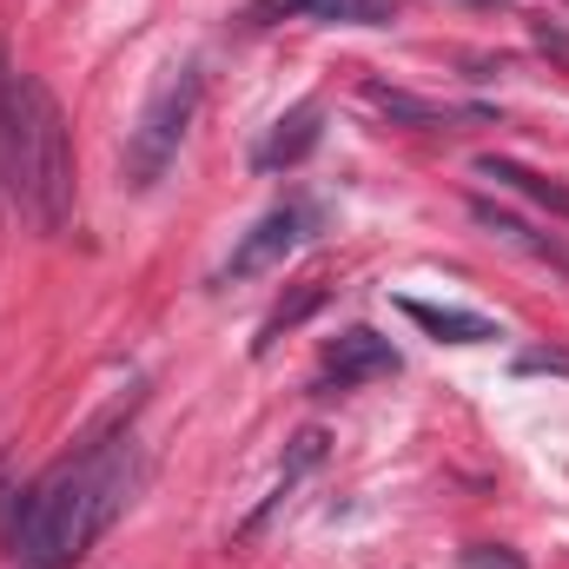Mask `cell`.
Listing matches in <instances>:
<instances>
[{
  "instance_id": "cell-1",
  "label": "cell",
  "mask_w": 569,
  "mask_h": 569,
  "mask_svg": "<svg viewBox=\"0 0 569 569\" xmlns=\"http://www.w3.org/2000/svg\"><path fill=\"white\" fill-rule=\"evenodd\" d=\"M146 457L127 430L93 437L87 450L60 457L47 477L27 483L20 510H7V557L13 569H73L140 497Z\"/></svg>"
},
{
  "instance_id": "cell-2",
  "label": "cell",
  "mask_w": 569,
  "mask_h": 569,
  "mask_svg": "<svg viewBox=\"0 0 569 569\" xmlns=\"http://www.w3.org/2000/svg\"><path fill=\"white\" fill-rule=\"evenodd\" d=\"M0 199L40 226L60 232L73 219V133L47 80L13 73L0 53Z\"/></svg>"
},
{
  "instance_id": "cell-3",
  "label": "cell",
  "mask_w": 569,
  "mask_h": 569,
  "mask_svg": "<svg viewBox=\"0 0 569 569\" xmlns=\"http://www.w3.org/2000/svg\"><path fill=\"white\" fill-rule=\"evenodd\" d=\"M199 100H206L199 67H192V60L166 67V80L152 87V100L140 107V120H133V133H127V159H120L133 192H152V186L172 172L179 146H186V133H192V120H199Z\"/></svg>"
},
{
  "instance_id": "cell-4",
  "label": "cell",
  "mask_w": 569,
  "mask_h": 569,
  "mask_svg": "<svg viewBox=\"0 0 569 569\" xmlns=\"http://www.w3.org/2000/svg\"><path fill=\"white\" fill-rule=\"evenodd\" d=\"M305 232H311V206H305V199H284V206H272L252 232H239V246H232V252H226V266H219V284L279 272L284 259L305 246Z\"/></svg>"
},
{
  "instance_id": "cell-5",
  "label": "cell",
  "mask_w": 569,
  "mask_h": 569,
  "mask_svg": "<svg viewBox=\"0 0 569 569\" xmlns=\"http://www.w3.org/2000/svg\"><path fill=\"white\" fill-rule=\"evenodd\" d=\"M398 365H405V358H398L391 338H378L371 325H351V331H338V338L325 345L311 391H351V385H371V378H398Z\"/></svg>"
},
{
  "instance_id": "cell-6",
  "label": "cell",
  "mask_w": 569,
  "mask_h": 569,
  "mask_svg": "<svg viewBox=\"0 0 569 569\" xmlns=\"http://www.w3.org/2000/svg\"><path fill=\"white\" fill-rule=\"evenodd\" d=\"M246 27H279V20H338V27H385V0H246Z\"/></svg>"
},
{
  "instance_id": "cell-7",
  "label": "cell",
  "mask_w": 569,
  "mask_h": 569,
  "mask_svg": "<svg viewBox=\"0 0 569 569\" xmlns=\"http://www.w3.org/2000/svg\"><path fill=\"white\" fill-rule=\"evenodd\" d=\"M318 140H325V107H318V100H298L279 127L259 140L252 166H259V172H291V166H305V159H311V146H318Z\"/></svg>"
},
{
  "instance_id": "cell-8",
  "label": "cell",
  "mask_w": 569,
  "mask_h": 569,
  "mask_svg": "<svg viewBox=\"0 0 569 569\" xmlns=\"http://www.w3.org/2000/svg\"><path fill=\"white\" fill-rule=\"evenodd\" d=\"M398 311L430 331L437 345H490L497 338V325L483 318V311H463V305H430V298H398Z\"/></svg>"
},
{
  "instance_id": "cell-9",
  "label": "cell",
  "mask_w": 569,
  "mask_h": 569,
  "mask_svg": "<svg viewBox=\"0 0 569 569\" xmlns=\"http://www.w3.org/2000/svg\"><path fill=\"white\" fill-rule=\"evenodd\" d=\"M470 219H477L490 239H503V246L530 252L537 266H557V272H569V246H557V239H550V232H537V226H523L517 212H503V206H490V199H470Z\"/></svg>"
},
{
  "instance_id": "cell-10",
  "label": "cell",
  "mask_w": 569,
  "mask_h": 569,
  "mask_svg": "<svg viewBox=\"0 0 569 569\" xmlns=\"http://www.w3.org/2000/svg\"><path fill=\"white\" fill-rule=\"evenodd\" d=\"M365 100H371L385 120H398V127H457V120H490L483 107H437V100H418V93L385 87V80H371V87H365Z\"/></svg>"
},
{
  "instance_id": "cell-11",
  "label": "cell",
  "mask_w": 569,
  "mask_h": 569,
  "mask_svg": "<svg viewBox=\"0 0 569 569\" xmlns=\"http://www.w3.org/2000/svg\"><path fill=\"white\" fill-rule=\"evenodd\" d=\"M477 172H483V179H497V186H510V192H523L530 206H543V212L569 219V186H563V179H550V172H530V166H517V159H497V152H483V159H477Z\"/></svg>"
},
{
  "instance_id": "cell-12",
  "label": "cell",
  "mask_w": 569,
  "mask_h": 569,
  "mask_svg": "<svg viewBox=\"0 0 569 569\" xmlns=\"http://www.w3.org/2000/svg\"><path fill=\"white\" fill-rule=\"evenodd\" d=\"M318 457H325V430H298V437H291V457H284V470H279V483H272V497H266V503L246 517V537H252V530H259V523L279 510L284 490H298V477H305V470H318Z\"/></svg>"
},
{
  "instance_id": "cell-13",
  "label": "cell",
  "mask_w": 569,
  "mask_h": 569,
  "mask_svg": "<svg viewBox=\"0 0 569 569\" xmlns=\"http://www.w3.org/2000/svg\"><path fill=\"white\" fill-rule=\"evenodd\" d=\"M318 305H325V284H298V291H291L284 305H272V311H266V325H259V338H252V351L266 358V351L279 345L284 331H291V325H305V318H311Z\"/></svg>"
},
{
  "instance_id": "cell-14",
  "label": "cell",
  "mask_w": 569,
  "mask_h": 569,
  "mask_svg": "<svg viewBox=\"0 0 569 569\" xmlns=\"http://www.w3.org/2000/svg\"><path fill=\"white\" fill-rule=\"evenodd\" d=\"M457 563H463V569H530L517 550H503V543H470Z\"/></svg>"
},
{
  "instance_id": "cell-15",
  "label": "cell",
  "mask_w": 569,
  "mask_h": 569,
  "mask_svg": "<svg viewBox=\"0 0 569 569\" xmlns=\"http://www.w3.org/2000/svg\"><path fill=\"white\" fill-rule=\"evenodd\" d=\"M530 371H557V378H569V351H523V358H517V378H530Z\"/></svg>"
}]
</instances>
